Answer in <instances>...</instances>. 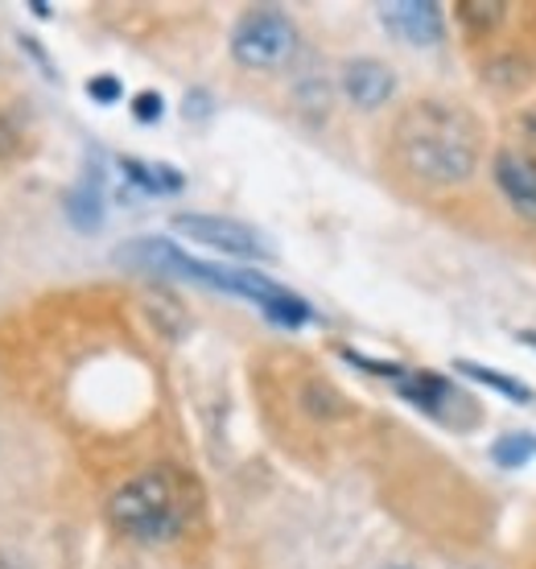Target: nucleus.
Segmentation results:
<instances>
[{
	"instance_id": "obj_7",
	"label": "nucleus",
	"mask_w": 536,
	"mask_h": 569,
	"mask_svg": "<svg viewBox=\"0 0 536 569\" xmlns=\"http://www.w3.org/2000/svg\"><path fill=\"white\" fill-rule=\"evenodd\" d=\"M396 392L409 400L413 409H421L425 417H438V421H454L458 409H475V405L458 392L454 380H446L438 371H425V368L421 371L405 368V376L396 380Z\"/></svg>"
},
{
	"instance_id": "obj_19",
	"label": "nucleus",
	"mask_w": 536,
	"mask_h": 569,
	"mask_svg": "<svg viewBox=\"0 0 536 569\" xmlns=\"http://www.w3.org/2000/svg\"><path fill=\"white\" fill-rule=\"evenodd\" d=\"M516 339H520L524 347H533V351H536V330H516Z\"/></svg>"
},
{
	"instance_id": "obj_18",
	"label": "nucleus",
	"mask_w": 536,
	"mask_h": 569,
	"mask_svg": "<svg viewBox=\"0 0 536 569\" xmlns=\"http://www.w3.org/2000/svg\"><path fill=\"white\" fill-rule=\"evenodd\" d=\"M21 46H26V54L33 58V62H38V67H42V71L50 74V79H54V83H58V71H54V62H50V58L42 54V46L33 42V38H21Z\"/></svg>"
},
{
	"instance_id": "obj_1",
	"label": "nucleus",
	"mask_w": 536,
	"mask_h": 569,
	"mask_svg": "<svg viewBox=\"0 0 536 569\" xmlns=\"http://www.w3.org/2000/svg\"><path fill=\"white\" fill-rule=\"evenodd\" d=\"M116 264L137 272H153V277H173V281H190L215 293H231V298L252 301L256 310L265 313L272 327L301 330L318 322L314 306L301 293L277 284L272 277L256 269H240V264H211V260H195L190 252H182L178 243L161 240V236H141L128 240L125 248H116Z\"/></svg>"
},
{
	"instance_id": "obj_15",
	"label": "nucleus",
	"mask_w": 536,
	"mask_h": 569,
	"mask_svg": "<svg viewBox=\"0 0 536 569\" xmlns=\"http://www.w3.org/2000/svg\"><path fill=\"white\" fill-rule=\"evenodd\" d=\"M161 112H166V100H161L157 91H141V96L132 100V120H137V124H157Z\"/></svg>"
},
{
	"instance_id": "obj_10",
	"label": "nucleus",
	"mask_w": 536,
	"mask_h": 569,
	"mask_svg": "<svg viewBox=\"0 0 536 569\" xmlns=\"http://www.w3.org/2000/svg\"><path fill=\"white\" fill-rule=\"evenodd\" d=\"M343 91H347V100H351L355 108L376 112V108H384V103L393 100L396 74H393V67H384L380 58H351V62L343 67Z\"/></svg>"
},
{
	"instance_id": "obj_17",
	"label": "nucleus",
	"mask_w": 536,
	"mask_h": 569,
	"mask_svg": "<svg viewBox=\"0 0 536 569\" xmlns=\"http://www.w3.org/2000/svg\"><path fill=\"white\" fill-rule=\"evenodd\" d=\"M182 108H186V120H207L211 116V96L207 91H190Z\"/></svg>"
},
{
	"instance_id": "obj_3",
	"label": "nucleus",
	"mask_w": 536,
	"mask_h": 569,
	"mask_svg": "<svg viewBox=\"0 0 536 569\" xmlns=\"http://www.w3.org/2000/svg\"><path fill=\"white\" fill-rule=\"evenodd\" d=\"M108 520H112L116 532H125L132 541H173L186 528V520H190L186 475L173 467H153L132 475L108 499Z\"/></svg>"
},
{
	"instance_id": "obj_4",
	"label": "nucleus",
	"mask_w": 536,
	"mask_h": 569,
	"mask_svg": "<svg viewBox=\"0 0 536 569\" xmlns=\"http://www.w3.org/2000/svg\"><path fill=\"white\" fill-rule=\"evenodd\" d=\"M297 50V29L281 9H248L231 29V58L248 71H277Z\"/></svg>"
},
{
	"instance_id": "obj_14",
	"label": "nucleus",
	"mask_w": 536,
	"mask_h": 569,
	"mask_svg": "<svg viewBox=\"0 0 536 569\" xmlns=\"http://www.w3.org/2000/svg\"><path fill=\"white\" fill-rule=\"evenodd\" d=\"M87 96L99 103V108H112V103L125 100V83L116 74H91L87 79Z\"/></svg>"
},
{
	"instance_id": "obj_8",
	"label": "nucleus",
	"mask_w": 536,
	"mask_h": 569,
	"mask_svg": "<svg viewBox=\"0 0 536 569\" xmlns=\"http://www.w3.org/2000/svg\"><path fill=\"white\" fill-rule=\"evenodd\" d=\"M67 219H71L75 231H83V236H91V231L103 228V211H108V182H103V161H99L96 153L87 157L83 173H79V182L67 190Z\"/></svg>"
},
{
	"instance_id": "obj_6",
	"label": "nucleus",
	"mask_w": 536,
	"mask_h": 569,
	"mask_svg": "<svg viewBox=\"0 0 536 569\" xmlns=\"http://www.w3.org/2000/svg\"><path fill=\"white\" fill-rule=\"evenodd\" d=\"M384 29L409 46H438L446 38V13L434 0H393L380 4Z\"/></svg>"
},
{
	"instance_id": "obj_5",
	"label": "nucleus",
	"mask_w": 536,
	"mask_h": 569,
	"mask_svg": "<svg viewBox=\"0 0 536 569\" xmlns=\"http://www.w3.org/2000/svg\"><path fill=\"white\" fill-rule=\"evenodd\" d=\"M173 231L186 236L190 243H202L211 252H224V257L236 260H272V248L256 228L240 223V219H224V214H173L170 219Z\"/></svg>"
},
{
	"instance_id": "obj_16",
	"label": "nucleus",
	"mask_w": 536,
	"mask_h": 569,
	"mask_svg": "<svg viewBox=\"0 0 536 569\" xmlns=\"http://www.w3.org/2000/svg\"><path fill=\"white\" fill-rule=\"evenodd\" d=\"M458 9H463V21H470V26H475V21H487V26H495V21H499V13H504V4H475V0H463Z\"/></svg>"
},
{
	"instance_id": "obj_9",
	"label": "nucleus",
	"mask_w": 536,
	"mask_h": 569,
	"mask_svg": "<svg viewBox=\"0 0 536 569\" xmlns=\"http://www.w3.org/2000/svg\"><path fill=\"white\" fill-rule=\"evenodd\" d=\"M495 186L504 190L512 211H520L528 223H536V157L520 149H499L495 153Z\"/></svg>"
},
{
	"instance_id": "obj_12",
	"label": "nucleus",
	"mask_w": 536,
	"mask_h": 569,
	"mask_svg": "<svg viewBox=\"0 0 536 569\" xmlns=\"http://www.w3.org/2000/svg\"><path fill=\"white\" fill-rule=\"evenodd\" d=\"M454 371L466 376V380H475V385L492 388L499 397H508L512 405H528V400H533V388L524 385L520 376H508V371H499V368H487V363H475V359H458Z\"/></svg>"
},
{
	"instance_id": "obj_13",
	"label": "nucleus",
	"mask_w": 536,
	"mask_h": 569,
	"mask_svg": "<svg viewBox=\"0 0 536 569\" xmlns=\"http://www.w3.org/2000/svg\"><path fill=\"white\" fill-rule=\"evenodd\" d=\"M536 458V433L533 429H512L492 441V462L499 470H520Z\"/></svg>"
},
{
	"instance_id": "obj_11",
	"label": "nucleus",
	"mask_w": 536,
	"mask_h": 569,
	"mask_svg": "<svg viewBox=\"0 0 536 569\" xmlns=\"http://www.w3.org/2000/svg\"><path fill=\"white\" fill-rule=\"evenodd\" d=\"M116 170L125 173L128 186H137L145 194H178L186 186V173L166 161H141V157H116Z\"/></svg>"
},
{
	"instance_id": "obj_2",
	"label": "nucleus",
	"mask_w": 536,
	"mask_h": 569,
	"mask_svg": "<svg viewBox=\"0 0 536 569\" xmlns=\"http://www.w3.org/2000/svg\"><path fill=\"white\" fill-rule=\"evenodd\" d=\"M479 124L466 108L441 100L409 103L393 129V153L400 170L421 186H458L479 166Z\"/></svg>"
},
{
	"instance_id": "obj_20",
	"label": "nucleus",
	"mask_w": 536,
	"mask_h": 569,
	"mask_svg": "<svg viewBox=\"0 0 536 569\" xmlns=\"http://www.w3.org/2000/svg\"><path fill=\"white\" fill-rule=\"evenodd\" d=\"M393 569H400V566H393Z\"/></svg>"
}]
</instances>
